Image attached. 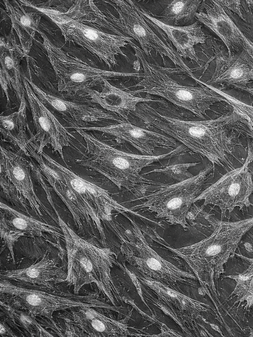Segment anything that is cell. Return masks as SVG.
Here are the masks:
<instances>
[{
  "mask_svg": "<svg viewBox=\"0 0 253 337\" xmlns=\"http://www.w3.org/2000/svg\"><path fill=\"white\" fill-rule=\"evenodd\" d=\"M59 28L65 40L75 43L110 69L117 64L116 56L128 59L122 47L133 40L120 31L116 17L104 14L92 0H78L67 11L39 9Z\"/></svg>",
  "mask_w": 253,
  "mask_h": 337,
  "instance_id": "6da1fadb",
  "label": "cell"
},
{
  "mask_svg": "<svg viewBox=\"0 0 253 337\" xmlns=\"http://www.w3.org/2000/svg\"><path fill=\"white\" fill-rule=\"evenodd\" d=\"M32 157L38 163L36 169L67 206L80 229L99 230L103 219L116 203L107 191L80 177L42 152Z\"/></svg>",
  "mask_w": 253,
  "mask_h": 337,
  "instance_id": "7a4b0ae2",
  "label": "cell"
},
{
  "mask_svg": "<svg viewBox=\"0 0 253 337\" xmlns=\"http://www.w3.org/2000/svg\"><path fill=\"white\" fill-rule=\"evenodd\" d=\"M134 112L149 126L160 129L216 164L226 162L230 152L228 127L241 118L234 111L211 120L186 121L163 115L146 104L138 105Z\"/></svg>",
  "mask_w": 253,
  "mask_h": 337,
  "instance_id": "3957f363",
  "label": "cell"
},
{
  "mask_svg": "<svg viewBox=\"0 0 253 337\" xmlns=\"http://www.w3.org/2000/svg\"><path fill=\"white\" fill-rule=\"evenodd\" d=\"M75 130L84 140L86 150V155L77 162L101 173L119 187L127 189L150 183L140 174L143 168L164 158L174 156L184 149L178 146L168 153L157 156L129 154L101 141L83 129Z\"/></svg>",
  "mask_w": 253,
  "mask_h": 337,
  "instance_id": "277c9868",
  "label": "cell"
},
{
  "mask_svg": "<svg viewBox=\"0 0 253 337\" xmlns=\"http://www.w3.org/2000/svg\"><path fill=\"white\" fill-rule=\"evenodd\" d=\"M141 64L144 73L136 86L142 87L130 91L133 95L140 92L162 97L174 105L203 118L211 105L225 99L207 84L200 86L180 84L171 78L160 67L148 61L144 52L133 42L130 45Z\"/></svg>",
  "mask_w": 253,
  "mask_h": 337,
  "instance_id": "5b68a950",
  "label": "cell"
},
{
  "mask_svg": "<svg viewBox=\"0 0 253 337\" xmlns=\"http://www.w3.org/2000/svg\"><path fill=\"white\" fill-rule=\"evenodd\" d=\"M0 294L9 305L34 317L51 319L56 311L83 306H100L89 295H81L56 289L53 287L25 285L1 280Z\"/></svg>",
  "mask_w": 253,
  "mask_h": 337,
  "instance_id": "8992f818",
  "label": "cell"
},
{
  "mask_svg": "<svg viewBox=\"0 0 253 337\" xmlns=\"http://www.w3.org/2000/svg\"><path fill=\"white\" fill-rule=\"evenodd\" d=\"M43 45L56 78L59 91L73 95L84 91L107 78L135 76L143 73H128L102 70L92 67L83 60L72 56L43 36Z\"/></svg>",
  "mask_w": 253,
  "mask_h": 337,
  "instance_id": "52a82bcc",
  "label": "cell"
},
{
  "mask_svg": "<svg viewBox=\"0 0 253 337\" xmlns=\"http://www.w3.org/2000/svg\"><path fill=\"white\" fill-rule=\"evenodd\" d=\"M58 223L63 231L67 251V282L76 294L90 283L102 288V274L109 259V251L79 237L62 219H59Z\"/></svg>",
  "mask_w": 253,
  "mask_h": 337,
  "instance_id": "ba28073f",
  "label": "cell"
},
{
  "mask_svg": "<svg viewBox=\"0 0 253 337\" xmlns=\"http://www.w3.org/2000/svg\"><path fill=\"white\" fill-rule=\"evenodd\" d=\"M212 167L179 182L161 186L146 198L142 206L171 223L184 224L192 204L200 195Z\"/></svg>",
  "mask_w": 253,
  "mask_h": 337,
  "instance_id": "9c48e42d",
  "label": "cell"
},
{
  "mask_svg": "<svg viewBox=\"0 0 253 337\" xmlns=\"http://www.w3.org/2000/svg\"><path fill=\"white\" fill-rule=\"evenodd\" d=\"M32 164L21 155L0 147V185L3 193L19 208L42 220L50 214L33 187Z\"/></svg>",
  "mask_w": 253,
  "mask_h": 337,
  "instance_id": "30bf717a",
  "label": "cell"
},
{
  "mask_svg": "<svg viewBox=\"0 0 253 337\" xmlns=\"http://www.w3.org/2000/svg\"><path fill=\"white\" fill-rule=\"evenodd\" d=\"M111 1L118 13L119 18L115 19L118 29L138 42L147 56L152 51H154L161 55L164 61V57L169 58L180 68L181 71L195 78L191 70L184 63L172 45L163 41L147 24L137 10L135 3L130 0Z\"/></svg>",
  "mask_w": 253,
  "mask_h": 337,
  "instance_id": "8fae6325",
  "label": "cell"
},
{
  "mask_svg": "<svg viewBox=\"0 0 253 337\" xmlns=\"http://www.w3.org/2000/svg\"><path fill=\"white\" fill-rule=\"evenodd\" d=\"M253 161V150L249 149L244 165L221 177L196 199L204 204L219 208L222 213L231 212L235 208L250 204L249 198L253 192V182L248 166Z\"/></svg>",
  "mask_w": 253,
  "mask_h": 337,
  "instance_id": "7c38bea8",
  "label": "cell"
},
{
  "mask_svg": "<svg viewBox=\"0 0 253 337\" xmlns=\"http://www.w3.org/2000/svg\"><path fill=\"white\" fill-rule=\"evenodd\" d=\"M252 226L253 216L238 221H219L211 235L198 245L196 253L212 274L218 275L222 272L224 264Z\"/></svg>",
  "mask_w": 253,
  "mask_h": 337,
  "instance_id": "4fadbf2b",
  "label": "cell"
},
{
  "mask_svg": "<svg viewBox=\"0 0 253 337\" xmlns=\"http://www.w3.org/2000/svg\"><path fill=\"white\" fill-rule=\"evenodd\" d=\"M22 82L36 129L34 138L39 143L37 152L42 153L43 148L50 145L63 158V149L70 145L73 136L35 93L27 78H23Z\"/></svg>",
  "mask_w": 253,
  "mask_h": 337,
  "instance_id": "5bb4252c",
  "label": "cell"
},
{
  "mask_svg": "<svg viewBox=\"0 0 253 337\" xmlns=\"http://www.w3.org/2000/svg\"><path fill=\"white\" fill-rule=\"evenodd\" d=\"M0 235L13 255V246L23 236H42L48 234L64 239L62 228L29 216L0 203Z\"/></svg>",
  "mask_w": 253,
  "mask_h": 337,
  "instance_id": "9a60e30c",
  "label": "cell"
},
{
  "mask_svg": "<svg viewBox=\"0 0 253 337\" xmlns=\"http://www.w3.org/2000/svg\"><path fill=\"white\" fill-rule=\"evenodd\" d=\"M28 81L35 93L43 103L50 106L70 127L75 129H83L90 123L103 119L112 120L119 123L123 121L104 110L54 96L41 89L29 79Z\"/></svg>",
  "mask_w": 253,
  "mask_h": 337,
  "instance_id": "2e32d148",
  "label": "cell"
},
{
  "mask_svg": "<svg viewBox=\"0 0 253 337\" xmlns=\"http://www.w3.org/2000/svg\"><path fill=\"white\" fill-rule=\"evenodd\" d=\"M205 4V12H197L195 17L213 32L226 46L229 57L241 53L244 34L229 17L220 0Z\"/></svg>",
  "mask_w": 253,
  "mask_h": 337,
  "instance_id": "e0dca14e",
  "label": "cell"
},
{
  "mask_svg": "<svg viewBox=\"0 0 253 337\" xmlns=\"http://www.w3.org/2000/svg\"><path fill=\"white\" fill-rule=\"evenodd\" d=\"M138 12L150 24L162 30L176 49L177 54L184 58H189L200 64L194 46L204 43L206 36L201 26L195 22L185 26H175L167 24L154 17L152 13L140 5L135 4Z\"/></svg>",
  "mask_w": 253,
  "mask_h": 337,
  "instance_id": "ac0fdd59",
  "label": "cell"
},
{
  "mask_svg": "<svg viewBox=\"0 0 253 337\" xmlns=\"http://www.w3.org/2000/svg\"><path fill=\"white\" fill-rule=\"evenodd\" d=\"M83 129L98 130L125 140L147 155H151L157 148L171 149L179 146L172 138L139 127L129 122L122 121L104 127H85Z\"/></svg>",
  "mask_w": 253,
  "mask_h": 337,
  "instance_id": "d6986e66",
  "label": "cell"
},
{
  "mask_svg": "<svg viewBox=\"0 0 253 337\" xmlns=\"http://www.w3.org/2000/svg\"><path fill=\"white\" fill-rule=\"evenodd\" d=\"M67 274L58 259L43 257L38 262L22 269L1 271V280L25 285L53 287L66 281Z\"/></svg>",
  "mask_w": 253,
  "mask_h": 337,
  "instance_id": "ffe728a7",
  "label": "cell"
},
{
  "mask_svg": "<svg viewBox=\"0 0 253 337\" xmlns=\"http://www.w3.org/2000/svg\"><path fill=\"white\" fill-rule=\"evenodd\" d=\"M93 103L99 105L107 111L118 114L127 121L128 114L134 112L140 103L154 101L151 98L134 96L111 84L106 79L102 84L101 91L88 89L85 91Z\"/></svg>",
  "mask_w": 253,
  "mask_h": 337,
  "instance_id": "44dd1931",
  "label": "cell"
},
{
  "mask_svg": "<svg viewBox=\"0 0 253 337\" xmlns=\"http://www.w3.org/2000/svg\"><path fill=\"white\" fill-rule=\"evenodd\" d=\"M252 81L253 57L242 51L232 57H217L215 71L207 84L224 83L242 87Z\"/></svg>",
  "mask_w": 253,
  "mask_h": 337,
  "instance_id": "7402d4cb",
  "label": "cell"
},
{
  "mask_svg": "<svg viewBox=\"0 0 253 337\" xmlns=\"http://www.w3.org/2000/svg\"><path fill=\"white\" fill-rule=\"evenodd\" d=\"M26 109L24 97L17 112L0 117V132L3 138L19 147L24 153L31 142L27 134Z\"/></svg>",
  "mask_w": 253,
  "mask_h": 337,
  "instance_id": "603a6c76",
  "label": "cell"
},
{
  "mask_svg": "<svg viewBox=\"0 0 253 337\" xmlns=\"http://www.w3.org/2000/svg\"><path fill=\"white\" fill-rule=\"evenodd\" d=\"M14 50L7 44L1 42L0 77L2 78L16 95L20 102L25 97V89L21 79L17 59Z\"/></svg>",
  "mask_w": 253,
  "mask_h": 337,
  "instance_id": "cb8c5ba5",
  "label": "cell"
},
{
  "mask_svg": "<svg viewBox=\"0 0 253 337\" xmlns=\"http://www.w3.org/2000/svg\"><path fill=\"white\" fill-rule=\"evenodd\" d=\"M201 2L197 0H172L166 6L159 20L167 24L181 26L195 17Z\"/></svg>",
  "mask_w": 253,
  "mask_h": 337,
  "instance_id": "d4e9b609",
  "label": "cell"
},
{
  "mask_svg": "<svg viewBox=\"0 0 253 337\" xmlns=\"http://www.w3.org/2000/svg\"><path fill=\"white\" fill-rule=\"evenodd\" d=\"M5 2L12 26L20 40L24 52L30 51L37 26L29 14L20 8L14 7L8 1Z\"/></svg>",
  "mask_w": 253,
  "mask_h": 337,
  "instance_id": "484cf974",
  "label": "cell"
},
{
  "mask_svg": "<svg viewBox=\"0 0 253 337\" xmlns=\"http://www.w3.org/2000/svg\"><path fill=\"white\" fill-rule=\"evenodd\" d=\"M1 307H3L6 314L12 323L19 326L33 336L47 337L52 336L35 319V317L30 313L12 307L5 302H1Z\"/></svg>",
  "mask_w": 253,
  "mask_h": 337,
  "instance_id": "4316f807",
  "label": "cell"
},
{
  "mask_svg": "<svg viewBox=\"0 0 253 337\" xmlns=\"http://www.w3.org/2000/svg\"><path fill=\"white\" fill-rule=\"evenodd\" d=\"M250 265L242 273L230 278L236 282L234 293L237 298L246 303L249 306H253V259H248Z\"/></svg>",
  "mask_w": 253,
  "mask_h": 337,
  "instance_id": "83f0119b",
  "label": "cell"
},
{
  "mask_svg": "<svg viewBox=\"0 0 253 337\" xmlns=\"http://www.w3.org/2000/svg\"><path fill=\"white\" fill-rule=\"evenodd\" d=\"M211 87L233 107L234 111L241 116L240 121L245 123L253 134V106L240 101L217 88L211 85Z\"/></svg>",
  "mask_w": 253,
  "mask_h": 337,
  "instance_id": "f1b7e54d",
  "label": "cell"
},
{
  "mask_svg": "<svg viewBox=\"0 0 253 337\" xmlns=\"http://www.w3.org/2000/svg\"><path fill=\"white\" fill-rule=\"evenodd\" d=\"M197 164L195 163L171 165L165 168L154 170L151 172H162L173 178L183 181L192 176L188 169L190 167Z\"/></svg>",
  "mask_w": 253,
  "mask_h": 337,
  "instance_id": "f546056e",
  "label": "cell"
},
{
  "mask_svg": "<svg viewBox=\"0 0 253 337\" xmlns=\"http://www.w3.org/2000/svg\"><path fill=\"white\" fill-rule=\"evenodd\" d=\"M146 263L148 266L153 270H158L161 268L160 262L154 257L148 258L146 261Z\"/></svg>",
  "mask_w": 253,
  "mask_h": 337,
  "instance_id": "4dcf8cb0",
  "label": "cell"
},
{
  "mask_svg": "<svg viewBox=\"0 0 253 337\" xmlns=\"http://www.w3.org/2000/svg\"><path fill=\"white\" fill-rule=\"evenodd\" d=\"M243 48L253 55V42L245 36L244 37Z\"/></svg>",
  "mask_w": 253,
  "mask_h": 337,
  "instance_id": "1f68e13d",
  "label": "cell"
},
{
  "mask_svg": "<svg viewBox=\"0 0 253 337\" xmlns=\"http://www.w3.org/2000/svg\"><path fill=\"white\" fill-rule=\"evenodd\" d=\"M0 335L1 336H2L3 335H5L6 336H13L12 335V332L10 331V330L7 328V326L4 324V323H3V322H1L0 324Z\"/></svg>",
  "mask_w": 253,
  "mask_h": 337,
  "instance_id": "d6a6232c",
  "label": "cell"
},
{
  "mask_svg": "<svg viewBox=\"0 0 253 337\" xmlns=\"http://www.w3.org/2000/svg\"><path fill=\"white\" fill-rule=\"evenodd\" d=\"M168 294H169L170 295L172 296H176V294H175L174 293H173V292H170V291H169V292H168Z\"/></svg>",
  "mask_w": 253,
  "mask_h": 337,
  "instance_id": "836d02e7",
  "label": "cell"
},
{
  "mask_svg": "<svg viewBox=\"0 0 253 337\" xmlns=\"http://www.w3.org/2000/svg\"></svg>",
  "mask_w": 253,
  "mask_h": 337,
  "instance_id": "e575fe53",
  "label": "cell"
}]
</instances>
